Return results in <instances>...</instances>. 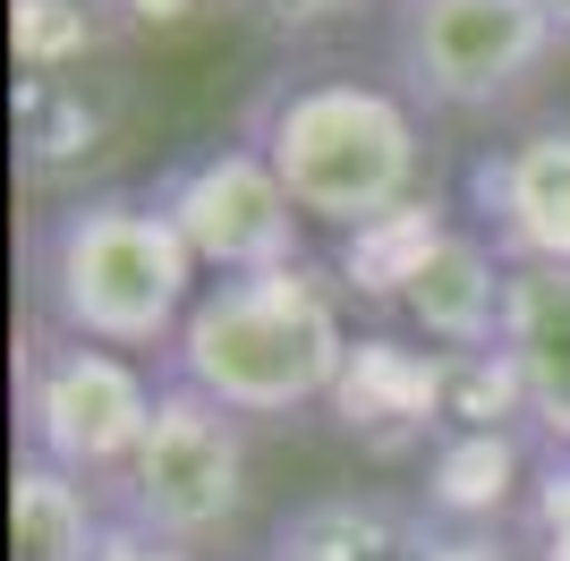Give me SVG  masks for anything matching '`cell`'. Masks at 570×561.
Instances as JSON below:
<instances>
[{"label":"cell","mask_w":570,"mask_h":561,"mask_svg":"<svg viewBox=\"0 0 570 561\" xmlns=\"http://www.w3.org/2000/svg\"><path fill=\"white\" fill-rule=\"evenodd\" d=\"M417 561H520L511 528H434L426 519V553Z\"/></svg>","instance_id":"21"},{"label":"cell","mask_w":570,"mask_h":561,"mask_svg":"<svg viewBox=\"0 0 570 561\" xmlns=\"http://www.w3.org/2000/svg\"><path fill=\"white\" fill-rule=\"evenodd\" d=\"M9 128H18V170L35 187H60L111 154V102L86 69H18Z\"/></svg>","instance_id":"11"},{"label":"cell","mask_w":570,"mask_h":561,"mask_svg":"<svg viewBox=\"0 0 570 561\" xmlns=\"http://www.w3.org/2000/svg\"><path fill=\"white\" fill-rule=\"evenodd\" d=\"M502 306H511V264L476 222H452V238L426 256V273L409 280V332L426 350H494L502 341Z\"/></svg>","instance_id":"10"},{"label":"cell","mask_w":570,"mask_h":561,"mask_svg":"<svg viewBox=\"0 0 570 561\" xmlns=\"http://www.w3.org/2000/svg\"><path fill=\"white\" fill-rule=\"evenodd\" d=\"M426 553V511L392 493H315L273 528L264 561H417Z\"/></svg>","instance_id":"14"},{"label":"cell","mask_w":570,"mask_h":561,"mask_svg":"<svg viewBox=\"0 0 570 561\" xmlns=\"http://www.w3.org/2000/svg\"><path fill=\"white\" fill-rule=\"evenodd\" d=\"M562 35L537 0H392V86L426 119H476L537 86Z\"/></svg>","instance_id":"6"},{"label":"cell","mask_w":570,"mask_h":561,"mask_svg":"<svg viewBox=\"0 0 570 561\" xmlns=\"http://www.w3.org/2000/svg\"><path fill=\"white\" fill-rule=\"evenodd\" d=\"M502 357L520 366L528 425L546 451H570V273H511Z\"/></svg>","instance_id":"12"},{"label":"cell","mask_w":570,"mask_h":561,"mask_svg":"<svg viewBox=\"0 0 570 561\" xmlns=\"http://www.w3.org/2000/svg\"><path fill=\"white\" fill-rule=\"evenodd\" d=\"M443 238H452V205H443V196H417V205H401V213H383V222H366V230L341 238L333 273H341L350 298L401 306L409 280L426 273V256L443 247Z\"/></svg>","instance_id":"16"},{"label":"cell","mask_w":570,"mask_h":561,"mask_svg":"<svg viewBox=\"0 0 570 561\" xmlns=\"http://www.w3.org/2000/svg\"><path fill=\"white\" fill-rule=\"evenodd\" d=\"M102 502L119 528L154 544H179V553L222 544L247 511V417H230L222 400L188 392V383H163V409L145 425L137 460L119 468Z\"/></svg>","instance_id":"5"},{"label":"cell","mask_w":570,"mask_h":561,"mask_svg":"<svg viewBox=\"0 0 570 561\" xmlns=\"http://www.w3.org/2000/svg\"><path fill=\"white\" fill-rule=\"evenodd\" d=\"M537 9H546V18H553V35L570 43V0H537Z\"/></svg>","instance_id":"24"},{"label":"cell","mask_w":570,"mask_h":561,"mask_svg":"<svg viewBox=\"0 0 570 561\" xmlns=\"http://www.w3.org/2000/svg\"><path fill=\"white\" fill-rule=\"evenodd\" d=\"M520 519H528V553L537 561H570V451H546Z\"/></svg>","instance_id":"20"},{"label":"cell","mask_w":570,"mask_h":561,"mask_svg":"<svg viewBox=\"0 0 570 561\" xmlns=\"http://www.w3.org/2000/svg\"><path fill=\"white\" fill-rule=\"evenodd\" d=\"M163 409V383L145 357L69 341L51 324H26L18 341V460H43L77 485L111 493L119 468L137 460L145 425Z\"/></svg>","instance_id":"4"},{"label":"cell","mask_w":570,"mask_h":561,"mask_svg":"<svg viewBox=\"0 0 570 561\" xmlns=\"http://www.w3.org/2000/svg\"><path fill=\"white\" fill-rule=\"evenodd\" d=\"M238 137L256 145L273 179L289 187V205L324 222V230H366L383 213L434 196L426 187V111L409 102L392 77H357V69H273L247 111Z\"/></svg>","instance_id":"1"},{"label":"cell","mask_w":570,"mask_h":561,"mask_svg":"<svg viewBox=\"0 0 570 561\" xmlns=\"http://www.w3.org/2000/svg\"><path fill=\"white\" fill-rule=\"evenodd\" d=\"M95 9H102V26H128V35H170V26L205 18L214 0H95Z\"/></svg>","instance_id":"22"},{"label":"cell","mask_w":570,"mask_h":561,"mask_svg":"<svg viewBox=\"0 0 570 561\" xmlns=\"http://www.w3.org/2000/svg\"><path fill=\"white\" fill-rule=\"evenodd\" d=\"M333 425L357 434L366 451L401 460V451H434L443 443V350L401 341V332H357L350 366L333 383Z\"/></svg>","instance_id":"9"},{"label":"cell","mask_w":570,"mask_h":561,"mask_svg":"<svg viewBox=\"0 0 570 561\" xmlns=\"http://www.w3.org/2000/svg\"><path fill=\"white\" fill-rule=\"evenodd\" d=\"M154 205L179 230V247L196 256V273L238 280V273H282L307 264V213L289 205V187L273 179L247 137L196 145L179 163L154 170Z\"/></svg>","instance_id":"7"},{"label":"cell","mask_w":570,"mask_h":561,"mask_svg":"<svg viewBox=\"0 0 570 561\" xmlns=\"http://www.w3.org/2000/svg\"><path fill=\"white\" fill-rule=\"evenodd\" d=\"M341 273L324 264H282V273H238L205 280L188 324L163 357V383L222 400L230 417H298L315 400H333L350 366V315H341Z\"/></svg>","instance_id":"3"},{"label":"cell","mask_w":570,"mask_h":561,"mask_svg":"<svg viewBox=\"0 0 570 561\" xmlns=\"http://www.w3.org/2000/svg\"><path fill=\"white\" fill-rule=\"evenodd\" d=\"M111 35L95 0H9V51L18 69H86Z\"/></svg>","instance_id":"18"},{"label":"cell","mask_w":570,"mask_h":561,"mask_svg":"<svg viewBox=\"0 0 570 561\" xmlns=\"http://www.w3.org/2000/svg\"><path fill=\"white\" fill-rule=\"evenodd\" d=\"M443 434H537L520 366L494 350H443Z\"/></svg>","instance_id":"17"},{"label":"cell","mask_w":570,"mask_h":561,"mask_svg":"<svg viewBox=\"0 0 570 561\" xmlns=\"http://www.w3.org/2000/svg\"><path fill=\"white\" fill-rule=\"evenodd\" d=\"M196 289H205V273L179 247V230L163 222L154 187H86L69 205L35 213V230H26V306H35V324L95 341V350L170 357Z\"/></svg>","instance_id":"2"},{"label":"cell","mask_w":570,"mask_h":561,"mask_svg":"<svg viewBox=\"0 0 570 561\" xmlns=\"http://www.w3.org/2000/svg\"><path fill=\"white\" fill-rule=\"evenodd\" d=\"M230 9L256 26V35H273V43H315V35L357 26L375 0H230Z\"/></svg>","instance_id":"19"},{"label":"cell","mask_w":570,"mask_h":561,"mask_svg":"<svg viewBox=\"0 0 570 561\" xmlns=\"http://www.w3.org/2000/svg\"><path fill=\"white\" fill-rule=\"evenodd\" d=\"M469 222L511 273H570V119L520 128L469 163Z\"/></svg>","instance_id":"8"},{"label":"cell","mask_w":570,"mask_h":561,"mask_svg":"<svg viewBox=\"0 0 570 561\" xmlns=\"http://www.w3.org/2000/svg\"><path fill=\"white\" fill-rule=\"evenodd\" d=\"M528 485V434H443L417 468V511L434 528H511Z\"/></svg>","instance_id":"13"},{"label":"cell","mask_w":570,"mask_h":561,"mask_svg":"<svg viewBox=\"0 0 570 561\" xmlns=\"http://www.w3.org/2000/svg\"><path fill=\"white\" fill-rule=\"evenodd\" d=\"M102 561H196V553H179V544H154V537H137V528H119V519H111V544H102Z\"/></svg>","instance_id":"23"},{"label":"cell","mask_w":570,"mask_h":561,"mask_svg":"<svg viewBox=\"0 0 570 561\" xmlns=\"http://www.w3.org/2000/svg\"><path fill=\"white\" fill-rule=\"evenodd\" d=\"M102 544H111V519L95 485L43 460L9 468V561H102Z\"/></svg>","instance_id":"15"}]
</instances>
